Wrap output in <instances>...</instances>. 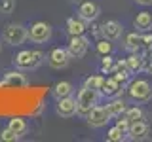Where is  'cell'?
Here are the masks:
<instances>
[{
  "label": "cell",
  "mask_w": 152,
  "mask_h": 142,
  "mask_svg": "<svg viewBox=\"0 0 152 142\" xmlns=\"http://www.w3.org/2000/svg\"><path fill=\"white\" fill-rule=\"evenodd\" d=\"M127 95L137 102H142V101H148L152 97V87L146 80H135V82L129 83L127 87Z\"/></svg>",
  "instance_id": "277c9868"
},
{
  "label": "cell",
  "mask_w": 152,
  "mask_h": 142,
  "mask_svg": "<svg viewBox=\"0 0 152 142\" xmlns=\"http://www.w3.org/2000/svg\"><path fill=\"white\" fill-rule=\"evenodd\" d=\"M137 4H141V6H150L152 4V0H135Z\"/></svg>",
  "instance_id": "1f68e13d"
},
{
  "label": "cell",
  "mask_w": 152,
  "mask_h": 142,
  "mask_svg": "<svg viewBox=\"0 0 152 142\" xmlns=\"http://www.w3.org/2000/svg\"><path fill=\"white\" fill-rule=\"evenodd\" d=\"M27 85V78L25 74L21 72H6L4 74V80L0 82V87H13V89H19V87H25Z\"/></svg>",
  "instance_id": "8fae6325"
},
{
  "label": "cell",
  "mask_w": 152,
  "mask_h": 142,
  "mask_svg": "<svg viewBox=\"0 0 152 142\" xmlns=\"http://www.w3.org/2000/svg\"><path fill=\"white\" fill-rule=\"evenodd\" d=\"M66 30H69L70 36H78V34H84L86 32V21L84 19H76V17H70L66 19Z\"/></svg>",
  "instance_id": "2e32d148"
},
{
  "label": "cell",
  "mask_w": 152,
  "mask_h": 142,
  "mask_svg": "<svg viewBox=\"0 0 152 142\" xmlns=\"http://www.w3.org/2000/svg\"><path fill=\"white\" fill-rule=\"evenodd\" d=\"M145 57H142L139 51H133V53L126 59V63H127V66H129V70H131V74L133 72H141L142 68H145Z\"/></svg>",
  "instance_id": "e0dca14e"
},
{
  "label": "cell",
  "mask_w": 152,
  "mask_h": 142,
  "mask_svg": "<svg viewBox=\"0 0 152 142\" xmlns=\"http://www.w3.org/2000/svg\"><path fill=\"white\" fill-rule=\"evenodd\" d=\"M42 61H44V53L38 49H23L13 57L17 68H36Z\"/></svg>",
  "instance_id": "3957f363"
},
{
  "label": "cell",
  "mask_w": 152,
  "mask_h": 142,
  "mask_svg": "<svg viewBox=\"0 0 152 142\" xmlns=\"http://www.w3.org/2000/svg\"><path fill=\"white\" fill-rule=\"evenodd\" d=\"M101 32H103L104 38H108V40H118V38L122 36L124 28H122V25L118 21H107V23L101 25Z\"/></svg>",
  "instance_id": "4fadbf2b"
},
{
  "label": "cell",
  "mask_w": 152,
  "mask_h": 142,
  "mask_svg": "<svg viewBox=\"0 0 152 142\" xmlns=\"http://www.w3.org/2000/svg\"><path fill=\"white\" fill-rule=\"evenodd\" d=\"M148 61H150V63H148V64H145V68H146V70H148V72L152 74V57H150Z\"/></svg>",
  "instance_id": "d6a6232c"
},
{
  "label": "cell",
  "mask_w": 152,
  "mask_h": 142,
  "mask_svg": "<svg viewBox=\"0 0 152 142\" xmlns=\"http://www.w3.org/2000/svg\"><path fill=\"white\" fill-rule=\"evenodd\" d=\"M8 127H10L12 131H15L19 136H21V135H25V133H27V129H28L27 121L23 120V117H12V120L8 121Z\"/></svg>",
  "instance_id": "d6986e66"
},
{
  "label": "cell",
  "mask_w": 152,
  "mask_h": 142,
  "mask_svg": "<svg viewBox=\"0 0 152 142\" xmlns=\"http://www.w3.org/2000/svg\"><path fill=\"white\" fill-rule=\"evenodd\" d=\"M53 95H55L57 99L72 95V83H69V82H59V83H55V87H53Z\"/></svg>",
  "instance_id": "44dd1931"
},
{
  "label": "cell",
  "mask_w": 152,
  "mask_h": 142,
  "mask_svg": "<svg viewBox=\"0 0 152 142\" xmlns=\"http://www.w3.org/2000/svg\"><path fill=\"white\" fill-rule=\"evenodd\" d=\"M0 9H2V13H12L15 9V0H2Z\"/></svg>",
  "instance_id": "f546056e"
},
{
  "label": "cell",
  "mask_w": 152,
  "mask_h": 142,
  "mask_svg": "<svg viewBox=\"0 0 152 142\" xmlns=\"http://www.w3.org/2000/svg\"><path fill=\"white\" fill-rule=\"evenodd\" d=\"M124 138H126V133H124L120 127H110L107 133V140H110V142H122Z\"/></svg>",
  "instance_id": "603a6c76"
},
{
  "label": "cell",
  "mask_w": 152,
  "mask_h": 142,
  "mask_svg": "<svg viewBox=\"0 0 152 142\" xmlns=\"http://www.w3.org/2000/svg\"><path fill=\"white\" fill-rule=\"evenodd\" d=\"M99 13H101V9H99V6L95 2H91V0H84L78 6V17L84 19L86 23L95 21V19L99 17Z\"/></svg>",
  "instance_id": "9c48e42d"
},
{
  "label": "cell",
  "mask_w": 152,
  "mask_h": 142,
  "mask_svg": "<svg viewBox=\"0 0 152 142\" xmlns=\"http://www.w3.org/2000/svg\"><path fill=\"white\" fill-rule=\"evenodd\" d=\"M110 112H108V108L107 106H93L91 110L88 112V116H86V120H88V123L91 127H95V129H97V127H103V125H107L108 121H110Z\"/></svg>",
  "instance_id": "5b68a950"
},
{
  "label": "cell",
  "mask_w": 152,
  "mask_h": 142,
  "mask_svg": "<svg viewBox=\"0 0 152 142\" xmlns=\"http://www.w3.org/2000/svg\"><path fill=\"white\" fill-rule=\"evenodd\" d=\"M99 93H101L103 97H118V95L122 93V83L116 82L114 78H108V80H104V83H103V87H101Z\"/></svg>",
  "instance_id": "9a60e30c"
},
{
  "label": "cell",
  "mask_w": 152,
  "mask_h": 142,
  "mask_svg": "<svg viewBox=\"0 0 152 142\" xmlns=\"http://www.w3.org/2000/svg\"><path fill=\"white\" fill-rule=\"evenodd\" d=\"M103 83H104L103 76H89V78H86V82H84V85H88V87H91V89H97V91H101Z\"/></svg>",
  "instance_id": "cb8c5ba5"
},
{
  "label": "cell",
  "mask_w": 152,
  "mask_h": 142,
  "mask_svg": "<svg viewBox=\"0 0 152 142\" xmlns=\"http://www.w3.org/2000/svg\"><path fill=\"white\" fill-rule=\"evenodd\" d=\"M89 47V40L86 38L84 34H78V36H70L69 40V53L70 57H74V59H82V57L86 55V51H88Z\"/></svg>",
  "instance_id": "ba28073f"
},
{
  "label": "cell",
  "mask_w": 152,
  "mask_h": 142,
  "mask_svg": "<svg viewBox=\"0 0 152 142\" xmlns=\"http://www.w3.org/2000/svg\"><path fill=\"white\" fill-rule=\"evenodd\" d=\"M97 51L101 55H110V51H112V44H110V40L108 38H104V40H99V44H97Z\"/></svg>",
  "instance_id": "d4e9b609"
},
{
  "label": "cell",
  "mask_w": 152,
  "mask_h": 142,
  "mask_svg": "<svg viewBox=\"0 0 152 142\" xmlns=\"http://www.w3.org/2000/svg\"><path fill=\"white\" fill-rule=\"evenodd\" d=\"M28 38L34 44H44V42H48L51 38V27L44 21H36L28 28Z\"/></svg>",
  "instance_id": "8992f818"
},
{
  "label": "cell",
  "mask_w": 152,
  "mask_h": 142,
  "mask_svg": "<svg viewBox=\"0 0 152 142\" xmlns=\"http://www.w3.org/2000/svg\"><path fill=\"white\" fill-rule=\"evenodd\" d=\"M146 135H148V125H146L145 121L142 120L131 121L129 131H127V136H129L131 140H142V138H146Z\"/></svg>",
  "instance_id": "7c38bea8"
},
{
  "label": "cell",
  "mask_w": 152,
  "mask_h": 142,
  "mask_svg": "<svg viewBox=\"0 0 152 142\" xmlns=\"http://www.w3.org/2000/svg\"><path fill=\"white\" fill-rule=\"evenodd\" d=\"M17 138H19V135L15 131H12L10 127L0 131V140H4V142H12V140H17Z\"/></svg>",
  "instance_id": "484cf974"
},
{
  "label": "cell",
  "mask_w": 152,
  "mask_h": 142,
  "mask_svg": "<svg viewBox=\"0 0 152 142\" xmlns=\"http://www.w3.org/2000/svg\"><path fill=\"white\" fill-rule=\"evenodd\" d=\"M129 76H131L129 70H114V72H112V78L116 80V82H120L122 85L126 83L127 80H129Z\"/></svg>",
  "instance_id": "83f0119b"
},
{
  "label": "cell",
  "mask_w": 152,
  "mask_h": 142,
  "mask_svg": "<svg viewBox=\"0 0 152 142\" xmlns=\"http://www.w3.org/2000/svg\"><path fill=\"white\" fill-rule=\"evenodd\" d=\"M69 61H70V53L65 47H53V49L48 53V64L55 70L65 68V66L69 64Z\"/></svg>",
  "instance_id": "52a82bcc"
},
{
  "label": "cell",
  "mask_w": 152,
  "mask_h": 142,
  "mask_svg": "<svg viewBox=\"0 0 152 142\" xmlns=\"http://www.w3.org/2000/svg\"><path fill=\"white\" fill-rule=\"evenodd\" d=\"M57 114L61 117H72L74 114H78V110H76V99H72V95L57 99Z\"/></svg>",
  "instance_id": "30bf717a"
},
{
  "label": "cell",
  "mask_w": 152,
  "mask_h": 142,
  "mask_svg": "<svg viewBox=\"0 0 152 142\" xmlns=\"http://www.w3.org/2000/svg\"><path fill=\"white\" fill-rule=\"evenodd\" d=\"M2 38H4V42L10 44V46H21L23 42L28 38V28L23 27L21 23H10V25L4 27Z\"/></svg>",
  "instance_id": "7a4b0ae2"
},
{
  "label": "cell",
  "mask_w": 152,
  "mask_h": 142,
  "mask_svg": "<svg viewBox=\"0 0 152 142\" xmlns=\"http://www.w3.org/2000/svg\"><path fill=\"white\" fill-rule=\"evenodd\" d=\"M107 108H108V112H110L112 117H118L126 112V102H124L122 99H114V101H110L107 104Z\"/></svg>",
  "instance_id": "ffe728a7"
},
{
  "label": "cell",
  "mask_w": 152,
  "mask_h": 142,
  "mask_svg": "<svg viewBox=\"0 0 152 142\" xmlns=\"http://www.w3.org/2000/svg\"><path fill=\"white\" fill-rule=\"evenodd\" d=\"M124 116H126V117H127L129 121H139V120H145V112H142V108H139V106L126 108V112H124Z\"/></svg>",
  "instance_id": "7402d4cb"
},
{
  "label": "cell",
  "mask_w": 152,
  "mask_h": 142,
  "mask_svg": "<svg viewBox=\"0 0 152 142\" xmlns=\"http://www.w3.org/2000/svg\"><path fill=\"white\" fill-rule=\"evenodd\" d=\"M124 46H126V49L129 51H139L142 42H141V34H137V32H129V34L126 36V40H124Z\"/></svg>",
  "instance_id": "ac0fdd59"
},
{
  "label": "cell",
  "mask_w": 152,
  "mask_h": 142,
  "mask_svg": "<svg viewBox=\"0 0 152 142\" xmlns=\"http://www.w3.org/2000/svg\"><path fill=\"white\" fill-rule=\"evenodd\" d=\"M76 2H80V0H76Z\"/></svg>",
  "instance_id": "836d02e7"
},
{
  "label": "cell",
  "mask_w": 152,
  "mask_h": 142,
  "mask_svg": "<svg viewBox=\"0 0 152 142\" xmlns=\"http://www.w3.org/2000/svg\"><path fill=\"white\" fill-rule=\"evenodd\" d=\"M133 27L139 32H148L152 28V13L150 12H139L137 17L133 19Z\"/></svg>",
  "instance_id": "5bb4252c"
},
{
  "label": "cell",
  "mask_w": 152,
  "mask_h": 142,
  "mask_svg": "<svg viewBox=\"0 0 152 142\" xmlns=\"http://www.w3.org/2000/svg\"><path fill=\"white\" fill-rule=\"evenodd\" d=\"M114 68V61L110 55H103V61H101V72L107 74V72H112Z\"/></svg>",
  "instance_id": "4316f807"
},
{
  "label": "cell",
  "mask_w": 152,
  "mask_h": 142,
  "mask_svg": "<svg viewBox=\"0 0 152 142\" xmlns=\"http://www.w3.org/2000/svg\"><path fill=\"white\" fill-rule=\"evenodd\" d=\"M141 42L145 47H148V49H152V34H148V32H145V34L141 36Z\"/></svg>",
  "instance_id": "4dcf8cb0"
},
{
  "label": "cell",
  "mask_w": 152,
  "mask_h": 142,
  "mask_svg": "<svg viewBox=\"0 0 152 142\" xmlns=\"http://www.w3.org/2000/svg\"><path fill=\"white\" fill-rule=\"evenodd\" d=\"M99 97H101V93L97 89H91L88 85H84L78 91V95H76V110H78L80 116H88V112L99 104Z\"/></svg>",
  "instance_id": "6da1fadb"
},
{
  "label": "cell",
  "mask_w": 152,
  "mask_h": 142,
  "mask_svg": "<svg viewBox=\"0 0 152 142\" xmlns=\"http://www.w3.org/2000/svg\"><path fill=\"white\" fill-rule=\"evenodd\" d=\"M129 125H131V121L127 120L126 116H118V120H116V127H120V129L127 135V131H129Z\"/></svg>",
  "instance_id": "f1b7e54d"
}]
</instances>
